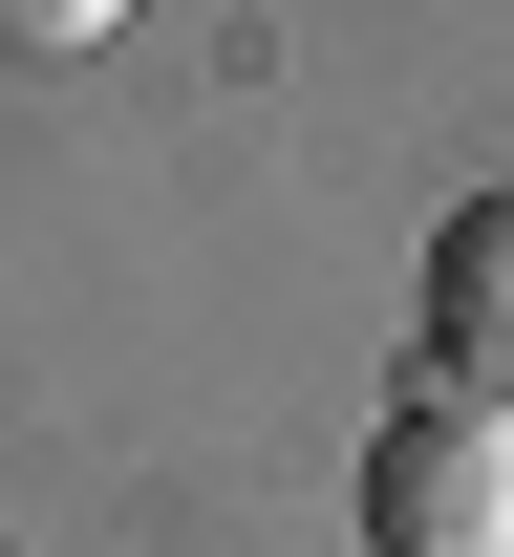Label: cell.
<instances>
[{"instance_id": "1", "label": "cell", "mask_w": 514, "mask_h": 557, "mask_svg": "<svg viewBox=\"0 0 514 557\" xmlns=\"http://www.w3.org/2000/svg\"><path fill=\"white\" fill-rule=\"evenodd\" d=\"M365 557H514V408L408 386L365 429Z\"/></svg>"}, {"instance_id": "2", "label": "cell", "mask_w": 514, "mask_h": 557, "mask_svg": "<svg viewBox=\"0 0 514 557\" xmlns=\"http://www.w3.org/2000/svg\"><path fill=\"white\" fill-rule=\"evenodd\" d=\"M429 386L450 408H514V172L472 214H429Z\"/></svg>"}]
</instances>
